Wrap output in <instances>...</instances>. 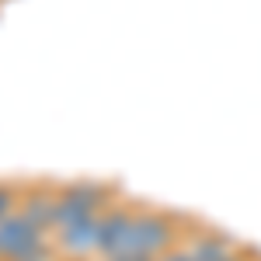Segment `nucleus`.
Masks as SVG:
<instances>
[{
	"instance_id": "f257e3e1",
	"label": "nucleus",
	"mask_w": 261,
	"mask_h": 261,
	"mask_svg": "<svg viewBox=\"0 0 261 261\" xmlns=\"http://www.w3.org/2000/svg\"><path fill=\"white\" fill-rule=\"evenodd\" d=\"M174 241H178V230L167 213H157V209H136L133 213V223L125 230L122 244L115 247V258H161L167 251H174Z\"/></svg>"
},
{
	"instance_id": "f03ea898",
	"label": "nucleus",
	"mask_w": 261,
	"mask_h": 261,
	"mask_svg": "<svg viewBox=\"0 0 261 261\" xmlns=\"http://www.w3.org/2000/svg\"><path fill=\"white\" fill-rule=\"evenodd\" d=\"M112 185L105 181H63L56 185V209H53V233L63 226L98 216L105 205H112Z\"/></svg>"
},
{
	"instance_id": "7ed1b4c3",
	"label": "nucleus",
	"mask_w": 261,
	"mask_h": 261,
	"mask_svg": "<svg viewBox=\"0 0 261 261\" xmlns=\"http://www.w3.org/2000/svg\"><path fill=\"white\" fill-rule=\"evenodd\" d=\"M53 244L63 254V261H84V258H91V254H98V216L56 230Z\"/></svg>"
},
{
	"instance_id": "20e7f679",
	"label": "nucleus",
	"mask_w": 261,
	"mask_h": 261,
	"mask_svg": "<svg viewBox=\"0 0 261 261\" xmlns=\"http://www.w3.org/2000/svg\"><path fill=\"white\" fill-rule=\"evenodd\" d=\"M133 213H136V209L125 205V202H112V205H105L98 213V254H94V258L108 261L115 254V247L122 244L129 223H133Z\"/></svg>"
},
{
	"instance_id": "39448f33",
	"label": "nucleus",
	"mask_w": 261,
	"mask_h": 261,
	"mask_svg": "<svg viewBox=\"0 0 261 261\" xmlns=\"http://www.w3.org/2000/svg\"><path fill=\"white\" fill-rule=\"evenodd\" d=\"M42 237H49V233L42 230L39 223L28 220L21 209H14L11 216H4V220H0V261H7L11 254H18L21 247L42 241Z\"/></svg>"
},
{
	"instance_id": "423d86ee",
	"label": "nucleus",
	"mask_w": 261,
	"mask_h": 261,
	"mask_svg": "<svg viewBox=\"0 0 261 261\" xmlns=\"http://www.w3.org/2000/svg\"><path fill=\"white\" fill-rule=\"evenodd\" d=\"M21 213L32 223H39L45 233H53V209H56V185H32L21 195Z\"/></svg>"
},
{
	"instance_id": "0eeeda50",
	"label": "nucleus",
	"mask_w": 261,
	"mask_h": 261,
	"mask_svg": "<svg viewBox=\"0 0 261 261\" xmlns=\"http://www.w3.org/2000/svg\"><path fill=\"white\" fill-rule=\"evenodd\" d=\"M185 254L192 261H223L230 254H237V244L230 241L226 233H216V230H202L192 241L185 244Z\"/></svg>"
},
{
	"instance_id": "6e6552de",
	"label": "nucleus",
	"mask_w": 261,
	"mask_h": 261,
	"mask_svg": "<svg viewBox=\"0 0 261 261\" xmlns=\"http://www.w3.org/2000/svg\"><path fill=\"white\" fill-rule=\"evenodd\" d=\"M7 261H63V254L56 251V244L49 241V237H42V241L21 247L18 254H11Z\"/></svg>"
},
{
	"instance_id": "1a4fd4ad",
	"label": "nucleus",
	"mask_w": 261,
	"mask_h": 261,
	"mask_svg": "<svg viewBox=\"0 0 261 261\" xmlns=\"http://www.w3.org/2000/svg\"><path fill=\"white\" fill-rule=\"evenodd\" d=\"M21 195H24V185H18V181H0V220L11 216L21 205Z\"/></svg>"
},
{
	"instance_id": "9d476101",
	"label": "nucleus",
	"mask_w": 261,
	"mask_h": 261,
	"mask_svg": "<svg viewBox=\"0 0 261 261\" xmlns=\"http://www.w3.org/2000/svg\"><path fill=\"white\" fill-rule=\"evenodd\" d=\"M157 261H192V258H188L185 251H167V254H161Z\"/></svg>"
},
{
	"instance_id": "9b49d317",
	"label": "nucleus",
	"mask_w": 261,
	"mask_h": 261,
	"mask_svg": "<svg viewBox=\"0 0 261 261\" xmlns=\"http://www.w3.org/2000/svg\"><path fill=\"white\" fill-rule=\"evenodd\" d=\"M223 261H247V258H244L241 251H237V254H230V258H223Z\"/></svg>"
},
{
	"instance_id": "f8f14e48",
	"label": "nucleus",
	"mask_w": 261,
	"mask_h": 261,
	"mask_svg": "<svg viewBox=\"0 0 261 261\" xmlns=\"http://www.w3.org/2000/svg\"><path fill=\"white\" fill-rule=\"evenodd\" d=\"M115 261H153V258H115Z\"/></svg>"
}]
</instances>
